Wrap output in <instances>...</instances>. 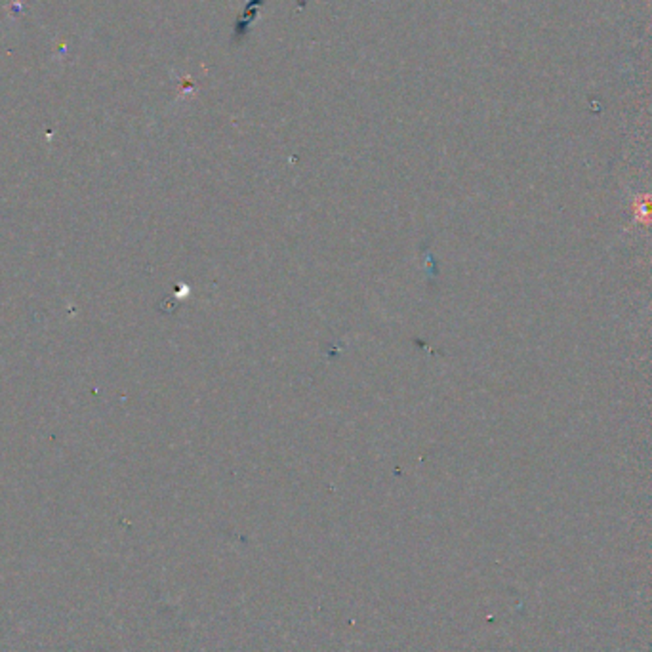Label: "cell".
Listing matches in <instances>:
<instances>
[{
    "label": "cell",
    "instance_id": "cell-1",
    "mask_svg": "<svg viewBox=\"0 0 652 652\" xmlns=\"http://www.w3.org/2000/svg\"><path fill=\"white\" fill-rule=\"evenodd\" d=\"M641 218H645V220H652V199L651 201H646L641 204Z\"/></svg>",
    "mask_w": 652,
    "mask_h": 652
}]
</instances>
